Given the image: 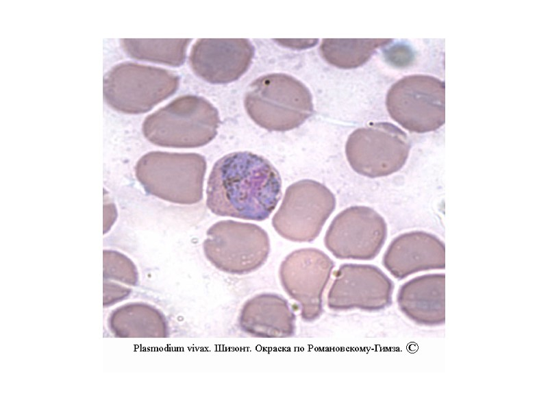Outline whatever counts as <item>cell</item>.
Segmentation results:
<instances>
[{"instance_id": "cell-9", "label": "cell", "mask_w": 548, "mask_h": 411, "mask_svg": "<svg viewBox=\"0 0 548 411\" xmlns=\"http://www.w3.org/2000/svg\"><path fill=\"white\" fill-rule=\"evenodd\" d=\"M410 143L406 134L388 122L375 123L353 131L345 145L352 169L371 178L391 175L405 164Z\"/></svg>"}, {"instance_id": "cell-18", "label": "cell", "mask_w": 548, "mask_h": 411, "mask_svg": "<svg viewBox=\"0 0 548 411\" xmlns=\"http://www.w3.org/2000/svg\"><path fill=\"white\" fill-rule=\"evenodd\" d=\"M190 40L188 38H123L121 40V45L125 52L134 59L179 66L185 61Z\"/></svg>"}, {"instance_id": "cell-2", "label": "cell", "mask_w": 548, "mask_h": 411, "mask_svg": "<svg viewBox=\"0 0 548 411\" xmlns=\"http://www.w3.org/2000/svg\"><path fill=\"white\" fill-rule=\"evenodd\" d=\"M250 118L270 131H288L305 122L314 112L309 89L284 73L263 75L250 84L245 98Z\"/></svg>"}, {"instance_id": "cell-10", "label": "cell", "mask_w": 548, "mask_h": 411, "mask_svg": "<svg viewBox=\"0 0 548 411\" xmlns=\"http://www.w3.org/2000/svg\"><path fill=\"white\" fill-rule=\"evenodd\" d=\"M387 236L383 217L367 206H351L337 214L324 238L325 247L339 259L375 258Z\"/></svg>"}, {"instance_id": "cell-5", "label": "cell", "mask_w": 548, "mask_h": 411, "mask_svg": "<svg viewBox=\"0 0 548 411\" xmlns=\"http://www.w3.org/2000/svg\"><path fill=\"white\" fill-rule=\"evenodd\" d=\"M179 77L170 71L134 62L113 66L103 77V97L114 110L140 114L175 93Z\"/></svg>"}, {"instance_id": "cell-6", "label": "cell", "mask_w": 548, "mask_h": 411, "mask_svg": "<svg viewBox=\"0 0 548 411\" xmlns=\"http://www.w3.org/2000/svg\"><path fill=\"white\" fill-rule=\"evenodd\" d=\"M206 236L205 256L225 273L245 275L255 271L265 263L270 252L268 234L256 224L220 221L208 229Z\"/></svg>"}, {"instance_id": "cell-7", "label": "cell", "mask_w": 548, "mask_h": 411, "mask_svg": "<svg viewBox=\"0 0 548 411\" xmlns=\"http://www.w3.org/2000/svg\"><path fill=\"white\" fill-rule=\"evenodd\" d=\"M386 105L391 118L407 130L434 131L445 121V82L430 75L406 76L388 90Z\"/></svg>"}, {"instance_id": "cell-3", "label": "cell", "mask_w": 548, "mask_h": 411, "mask_svg": "<svg viewBox=\"0 0 548 411\" xmlns=\"http://www.w3.org/2000/svg\"><path fill=\"white\" fill-rule=\"evenodd\" d=\"M219 123V112L208 100L185 95L147 116L142 132L158 146L195 148L209 143L216 136Z\"/></svg>"}, {"instance_id": "cell-17", "label": "cell", "mask_w": 548, "mask_h": 411, "mask_svg": "<svg viewBox=\"0 0 548 411\" xmlns=\"http://www.w3.org/2000/svg\"><path fill=\"white\" fill-rule=\"evenodd\" d=\"M391 40L382 38H324L320 51L322 57L330 64L340 68H354L367 62L378 47Z\"/></svg>"}, {"instance_id": "cell-12", "label": "cell", "mask_w": 548, "mask_h": 411, "mask_svg": "<svg viewBox=\"0 0 548 411\" xmlns=\"http://www.w3.org/2000/svg\"><path fill=\"white\" fill-rule=\"evenodd\" d=\"M393 289L392 280L378 267L344 264L329 290L327 306L334 311H379L390 305Z\"/></svg>"}, {"instance_id": "cell-13", "label": "cell", "mask_w": 548, "mask_h": 411, "mask_svg": "<svg viewBox=\"0 0 548 411\" xmlns=\"http://www.w3.org/2000/svg\"><path fill=\"white\" fill-rule=\"evenodd\" d=\"M254 47L245 38H201L193 45L189 56L194 73L212 84H227L238 79L248 69Z\"/></svg>"}, {"instance_id": "cell-4", "label": "cell", "mask_w": 548, "mask_h": 411, "mask_svg": "<svg viewBox=\"0 0 548 411\" xmlns=\"http://www.w3.org/2000/svg\"><path fill=\"white\" fill-rule=\"evenodd\" d=\"M206 158L197 153L151 151L138 161L137 179L150 195L183 205L203 198Z\"/></svg>"}, {"instance_id": "cell-15", "label": "cell", "mask_w": 548, "mask_h": 411, "mask_svg": "<svg viewBox=\"0 0 548 411\" xmlns=\"http://www.w3.org/2000/svg\"><path fill=\"white\" fill-rule=\"evenodd\" d=\"M397 301L399 310L419 325L434 327L445 321V275H423L402 284Z\"/></svg>"}, {"instance_id": "cell-14", "label": "cell", "mask_w": 548, "mask_h": 411, "mask_svg": "<svg viewBox=\"0 0 548 411\" xmlns=\"http://www.w3.org/2000/svg\"><path fill=\"white\" fill-rule=\"evenodd\" d=\"M443 242L435 236L421 231L396 237L385 251L382 264L398 279L422 271L445 267Z\"/></svg>"}, {"instance_id": "cell-16", "label": "cell", "mask_w": 548, "mask_h": 411, "mask_svg": "<svg viewBox=\"0 0 548 411\" xmlns=\"http://www.w3.org/2000/svg\"><path fill=\"white\" fill-rule=\"evenodd\" d=\"M239 324L244 332L253 336L290 337L295 332V316L284 298L262 293L245 303Z\"/></svg>"}, {"instance_id": "cell-8", "label": "cell", "mask_w": 548, "mask_h": 411, "mask_svg": "<svg viewBox=\"0 0 548 411\" xmlns=\"http://www.w3.org/2000/svg\"><path fill=\"white\" fill-rule=\"evenodd\" d=\"M336 207V198L324 184L302 179L290 185L274 214L272 225L282 237L310 242L320 234Z\"/></svg>"}, {"instance_id": "cell-1", "label": "cell", "mask_w": 548, "mask_h": 411, "mask_svg": "<svg viewBox=\"0 0 548 411\" xmlns=\"http://www.w3.org/2000/svg\"><path fill=\"white\" fill-rule=\"evenodd\" d=\"M281 196L282 179L275 167L261 155L237 151L214 164L206 206L218 216L262 221L269 217Z\"/></svg>"}, {"instance_id": "cell-19", "label": "cell", "mask_w": 548, "mask_h": 411, "mask_svg": "<svg viewBox=\"0 0 548 411\" xmlns=\"http://www.w3.org/2000/svg\"><path fill=\"white\" fill-rule=\"evenodd\" d=\"M116 218V210L114 204H105L103 207V233L113 225Z\"/></svg>"}, {"instance_id": "cell-11", "label": "cell", "mask_w": 548, "mask_h": 411, "mask_svg": "<svg viewBox=\"0 0 548 411\" xmlns=\"http://www.w3.org/2000/svg\"><path fill=\"white\" fill-rule=\"evenodd\" d=\"M334 267L331 258L315 248L295 250L282 261L279 271L282 286L299 304L304 321L312 322L322 314L323 293Z\"/></svg>"}]
</instances>
